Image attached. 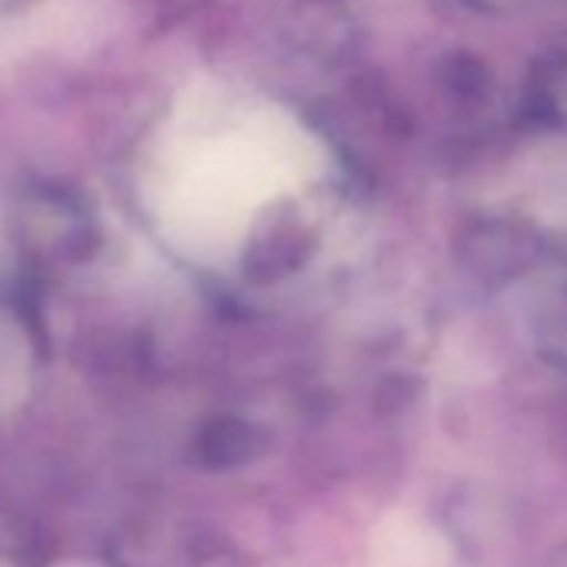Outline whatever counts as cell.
Returning <instances> with one entry per match:
<instances>
[{"label":"cell","mask_w":567,"mask_h":567,"mask_svg":"<svg viewBox=\"0 0 567 567\" xmlns=\"http://www.w3.org/2000/svg\"><path fill=\"white\" fill-rule=\"evenodd\" d=\"M107 28V4L104 0H48L34 14L18 21L8 38V54H31V51H54V54H78L97 44L101 31Z\"/></svg>","instance_id":"6da1fadb"}]
</instances>
